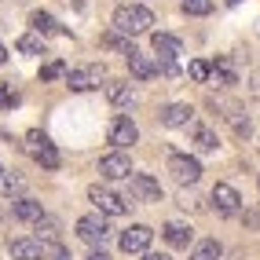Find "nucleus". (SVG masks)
<instances>
[{"label": "nucleus", "instance_id": "17", "mask_svg": "<svg viewBox=\"0 0 260 260\" xmlns=\"http://www.w3.org/2000/svg\"><path fill=\"white\" fill-rule=\"evenodd\" d=\"M103 88H107V99L114 103V107H132L136 103V88L128 81H107Z\"/></svg>", "mask_w": 260, "mask_h": 260}, {"label": "nucleus", "instance_id": "19", "mask_svg": "<svg viewBox=\"0 0 260 260\" xmlns=\"http://www.w3.org/2000/svg\"><path fill=\"white\" fill-rule=\"evenodd\" d=\"M33 29H37V37H51V33H62V26L55 22V19H51V15L48 11H33Z\"/></svg>", "mask_w": 260, "mask_h": 260}, {"label": "nucleus", "instance_id": "22", "mask_svg": "<svg viewBox=\"0 0 260 260\" xmlns=\"http://www.w3.org/2000/svg\"><path fill=\"white\" fill-rule=\"evenodd\" d=\"M22 51V55H44V41L37 37V33H26V37H19V44H15Z\"/></svg>", "mask_w": 260, "mask_h": 260}, {"label": "nucleus", "instance_id": "31", "mask_svg": "<svg viewBox=\"0 0 260 260\" xmlns=\"http://www.w3.org/2000/svg\"><path fill=\"white\" fill-rule=\"evenodd\" d=\"M143 260H172L169 253H143Z\"/></svg>", "mask_w": 260, "mask_h": 260}, {"label": "nucleus", "instance_id": "4", "mask_svg": "<svg viewBox=\"0 0 260 260\" xmlns=\"http://www.w3.org/2000/svg\"><path fill=\"white\" fill-rule=\"evenodd\" d=\"M107 140H110L117 150H125V147H132L136 140H140V128H136V121H132L128 114H117V117L110 121V128H107Z\"/></svg>", "mask_w": 260, "mask_h": 260}, {"label": "nucleus", "instance_id": "5", "mask_svg": "<svg viewBox=\"0 0 260 260\" xmlns=\"http://www.w3.org/2000/svg\"><path fill=\"white\" fill-rule=\"evenodd\" d=\"M169 172H172L176 183H187V187L202 180V165H198V158H190V154H172V158H169Z\"/></svg>", "mask_w": 260, "mask_h": 260}, {"label": "nucleus", "instance_id": "8", "mask_svg": "<svg viewBox=\"0 0 260 260\" xmlns=\"http://www.w3.org/2000/svg\"><path fill=\"white\" fill-rule=\"evenodd\" d=\"M209 202H213V209H216L220 216H235V213L242 209V194H238L231 183H216L213 194H209Z\"/></svg>", "mask_w": 260, "mask_h": 260}, {"label": "nucleus", "instance_id": "6", "mask_svg": "<svg viewBox=\"0 0 260 260\" xmlns=\"http://www.w3.org/2000/svg\"><path fill=\"white\" fill-rule=\"evenodd\" d=\"M99 81H107V70H103V62H92V66H84V70H70V74H66V84H70V92L99 88Z\"/></svg>", "mask_w": 260, "mask_h": 260}, {"label": "nucleus", "instance_id": "34", "mask_svg": "<svg viewBox=\"0 0 260 260\" xmlns=\"http://www.w3.org/2000/svg\"><path fill=\"white\" fill-rule=\"evenodd\" d=\"M238 4H242V0H228V8H238Z\"/></svg>", "mask_w": 260, "mask_h": 260}, {"label": "nucleus", "instance_id": "11", "mask_svg": "<svg viewBox=\"0 0 260 260\" xmlns=\"http://www.w3.org/2000/svg\"><path fill=\"white\" fill-rule=\"evenodd\" d=\"M128 187H132V194L140 198V202H161V183L154 180V176H147V172H132Z\"/></svg>", "mask_w": 260, "mask_h": 260}, {"label": "nucleus", "instance_id": "20", "mask_svg": "<svg viewBox=\"0 0 260 260\" xmlns=\"http://www.w3.org/2000/svg\"><path fill=\"white\" fill-rule=\"evenodd\" d=\"M223 256V246L216 238H205V242H198L194 246V253H190V260H220Z\"/></svg>", "mask_w": 260, "mask_h": 260}, {"label": "nucleus", "instance_id": "13", "mask_svg": "<svg viewBox=\"0 0 260 260\" xmlns=\"http://www.w3.org/2000/svg\"><path fill=\"white\" fill-rule=\"evenodd\" d=\"M8 253H11V260H44V249L37 238H11Z\"/></svg>", "mask_w": 260, "mask_h": 260}, {"label": "nucleus", "instance_id": "21", "mask_svg": "<svg viewBox=\"0 0 260 260\" xmlns=\"http://www.w3.org/2000/svg\"><path fill=\"white\" fill-rule=\"evenodd\" d=\"M194 147H198L202 154H213V150L220 147V140H216L213 128H198V132H194Z\"/></svg>", "mask_w": 260, "mask_h": 260}, {"label": "nucleus", "instance_id": "29", "mask_svg": "<svg viewBox=\"0 0 260 260\" xmlns=\"http://www.w3.org/2000/svg\"><path fill=\"white\" fill-rule=\"evenodd\" d=\"M11 190H22V176H15V172H8V194Z\"/></svg>", "mask_w": 260, "mask_h": 260}, {"label": "nucleus", "instance_id": "2", "mask_svg": "<svg viewBox=\"0 0 260 260\" xmlns=\"http://www.w3.org/2000/svg\"><path fill=\"white\" fill-rule=\"evenodd\" d=\"M26 150H29V158L41 169H59V150H55V143H51L44 132H37V128L26 132Z\"/></svg>", "mask_w": 260, "mask_h": 260}, {"label": "nucleus", "instance_id": "26", "mask_svg": "<svg viewBox=\"0 0 260 260\" xmlns=\"http://www.w3.org/2000/svg\"><path fill=\"white\" fill-rule=\"evenodd\" d=\"M66 74V66L62 62H51V66H44L41 70V81H55V77H62Z\"/></svg>", "mask_w": 260, "mask_h": 260}, {"label": "nucleus", "instance_id": "23", "mask_svg": "<svg viewBox=\"0 0 260 260\" xmlns=\"http://www.w3.org/2000/svg\"><path fill=\"white\" fill-rule=\"evenodd\" d=\"M103 44H107V48H114V51H121L125 59H128L132 51H136V48H132V44H128L125 37H121V33H107V37H103Z\"/></svg>", "mask_w": 260, "mask_h": 260}, {"label": "nucleus", "instance_id": "7", "mask_svg": "<svg viewBox=\"0 0 260 260\" xmlns=\"http://www.w3.org/2000/svg\"><path fill=\"white\" fill-rule=\"evenodd\" d=\"M77 238L99 249L103 242L110 238V228H107V220H103V216H81L77 220Z\"/></svg>", "mask_w": 260, "mask_h": 260}, {"label": "nucleus", "instance_id": "16", "mask_svg": "<svg viewBox=\"0 0 260 260\" xmlns=\"http://www.w3.org/2000/svg\"><path fill=\"white\" fill-rule=\"evenodd\" d=\"M150 48H154V55H158V59H176L180 51H183L180 37H172V33H154V37H150Z\"/></svg>", "mask_w": 260, "mask_h": 260}, {"label": "nucleus", "instance_id": "12", "mask_svg": "<svg viewBox=\"0 0 260 260\" xmlns=\"http://www.w3.org/2000/svg\"><path fill=\"white\" fill-rule=\"evenodd\" d=\"M190 121H194V107H187V103H169L161 110V125L165 128H183Z\"/></svg>", "mask_w": 260, "mask_h": 260}, {"label": "nucleus", "instance_id": "28", "mask_svg": "<svg viewBox=\"0 0 260 260\" xmlns=\"http://www.w3.org/2000/svg\"><path fill=\"white\" fill-rule=\"evenodd\" d=\"M242 223H246V228H260V213H256V209L242 213Z\"/></svg>", "mask_w": 260, "mask_h": 260}, {"label": "nucleus", "instance_id": "25", "mask_svg": "<svg viewBox=\"0 0 260 260\" xmlns=\"http://www.w3.org/2000/svg\"><path fill=\"white\" fill-rule=\"evenodd\" d=\"M187 74H190V81H205L209 77V62H202V59H194L187 66Z\"/></svg>", "mask_w": 260, "mask_h": 260}, {"label": "nucleus", "instance_id": "33", "mask_svg": "<svg viewBox=\"0 0 260 260\" xmlns=\"http://www.w3.org/2000/svg\"><path fill=\"white\" fill-rule=\"evenodd\" d=\"M4 62H8V51H4V48H0V66H4Z\"/></svg>", "mask_w": 260, "mask_h": 260}, {"label": "nucleus", "instance_id": "15", "mask_svg": "<svg viewBox=\"0 0 260 260\" xmlns=\"http://www.w3.org/2000/svg\"><path fill=\"white\" fill-rule=\"evenodd\" d=\"M11 216L22 220V223H33V220L44 216V205L33 202V198H11Z\"/></svg>", "mask_w": 260, "mask_h": 260}, {"label": "nucleus", "instance_id": "24", "mask_svg": "<svg viewBox=\"0 0 260 260\" xmlns=\"http://www.w3.org/2000/svg\"><path fill=\"white\" fill-rule=\"evenodd\" d=\"M187 15H209L213 11V0H180Z\"/></svg>", "mask_w": 260, "mask_h": 260}, {"label": "nucleus", "instance_id": "30", "mask_svg": "<svg viewBox=\"0 0 260 260\" xmlns=\"http://www.w3.org/2000/svg\"><path fill=\"white\" fill-rule=\"evenodd\" d=\"M0 194H8V172H4V165H0Z\"/></svg>", "mask_w": 260, "mask_h": 260}, {"label": "nucleus", "instance_id": "14", "mask_svg": "<svg viewBox=\"0 0 260 260\" xmlns=\"http://www.w3.org/2000/svg\"><path fill=\"white\" fill-rule=\"evenodd\" d=\"M165 242L172 249H187L190 242H194V228H190V223H180V220H172V223H165Z\"/></svg>", "mask_w": 260, "mask_h": 260}, {"label": "nucleus", "instance_id": "18", "mask_svg": "<svg viewBox=\"0 0 260 260\" xmlns=\"http://www.w3.org/2000/svg\"><path fill=\"white\" fill-rule=\"evenodd\" d=\"M128 70H132V77H140V81H147V77L158 74V70H154V59L140 55V51H132V55H128Z\"/></svg>", "mask_w": 260, "mask_h": 260}, {"label": "nucleus", "instance_id": "3", "mask_svg": "<svg viewBox=\"0 0 260 260\" xmlns=\"http://www.w3.org/2000/svg\"><path fill=\"white\" fill-rule=\"evenodd\" d=\"M88 202L95 205L99 213H107V216H125V213H128V205H132V202H125L121 194H114L110 187H99V183L88 187Z\"/></svg>", "mask_w": 260, "mask_h": 260}, {"label": "nucleus", "instance_id": "32", "mask_svg": "<svg viewBox=\"0 0 260 260\" xmlns=\"http://www.w3.org/2000/svg\"><path fill=\"white\" fill-rule=\"evenodd\" d=\"M88 260H110V256H107V253H103V249H95V253H92Z\"/></svg>", "mask_w": 260, "mask_h": 260}, {"label": "nucleus", "instance_id": "9", "mask_svg": "<svg viewBox=\"0 0 260 260\" xmlns=\"http://www.w3.org/2000/svg\"><path fill=\"white\" fill-rule=\"evenodd\" d=\"M99 172H103V180H128L132 176V158L125 150H110L99 161Z\"/></svg>", "mask_w": 260, "mask_h": 260}, {"label": "nucleus", "instance_id": "27", "mask_svg": "<svg viewBox=\"0 0 260 260\" xmlns=\"http://www.w3.org/2000/svg\"><path fill=\"white\" fill-rule=\"evenodd\" d=\"M228 117H231V125H235L238 136H249V117H242V114H228Z\"/></svg>", "mask_w": 260, "mask_h": 260}, {"label": "nucleus", "instance_id": "1", "mask_svg": "<svg viewBox=\"0 0 260 260\" xmlns=\"http://www.w3.org/2000/svg\"><path fill=\"white\" fill-rule=\"evenodd\" d=\"M154 26V15L150 8H140V4H121L114 11V33H121V37H140V33H147Z\"/></svg>", "mask_w": 260, "mask_h": 260}, {"label": "nucleus", "instance_id": "10", "mask_svg": "<svg viewBox=\"0 0 260 260\" xmlns=\"http://www.w3.org/2000/svg\"><path fill=\"white\" fill-rule=\"evenodd\" d=\"M150 238H154V231L147 228V223H136V228H128L125 235L117 238V246H121V253H147Z\"/></svg>", "mask_w": 260, "mask_h": 260}]
</instances>
